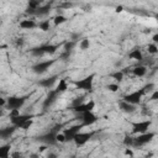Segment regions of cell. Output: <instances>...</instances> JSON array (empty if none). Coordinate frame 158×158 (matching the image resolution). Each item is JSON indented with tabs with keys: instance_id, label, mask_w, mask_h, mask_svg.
Returning a JSON list of instances; mask_svg holds the SVG:
<instances>
[{
	"instance_id": "1f68e13d",
	"label": "cell",
	"mask_w": 158,
	"mask_h": 158,
	"mask_svg": "<svg viewBox=\"0 0 158 158\" xmlns=\"http://www.w3.org/2000/svg\"><path fill=\"white\" fill-rule=\"evenodd\" d=\"M56 141H57V143H66L67 141H66V136H64V134H61V132H57L56 134Z\"/></svg>"
},
{
	"instance_id": "ffe728a7",
	"label": "cell",
	"mask_w": 158,
	"mask_h": 158,
	"mask_svg": "<svg viewBox=\"0 0 158 158\" xmlns=\"http://www.w3.org/2000/svg\"><path fill=\"white\" fill-rule=\"evenodd\" d=\"M129 58L132 61H137V62H142L143 61V54L140 50H132L129 53Z\"/></svg>"
},
{
	"instance_id": "e575fe53",
	"label": "cell",
	"mask_w": 158,
	"mask_h": 158,
	"mask_svg": "<svg viewBox=\"0 0 158 158\" xmlns=\"http://www.w3.org/2000/svg\"><path fill=\"white\" fill-rule=\"evenodd\" d=\"M32 123H34V120L30 119V120H27L26 122H24V125L21 126V129H22V130H28L31 126H32Z\"/></svg>"
},
{
	"instance_id": "484cf974",
	"label": "cell",
	"mask_w": 158,
	"mask_h": 158,
	"mask_svg": "<svg viewBox=\"0 0 158 158\" xmlns=\"http://www.w3.org/2000/svg\"><path fill=\"white\" fill-rule=\"evenodd\" d=\"M75 46H77V42H75V41H73V40L67 41V42L64 43V46H63V51L72 52V51H73V48H74Z\"/></svg>"
},
{
	"instance_id": "4fadbf2b",
	"label": "cell",
	"mask_w": 158,
	"mask_h": 158,
	"mask_svg": "<svg viewBox=\"0 0 158 158\" xmlns=\"http://www.w3.org/2000/svg\"><path fill=\"white\" fill-rule=\"evenodd\" d=\"M30 119H32V115H28V114H20V115H17L16 117L10 119V121H11L13 125L16 126V127H21V126L24 125V122H26V121L30 120Z\"/></svg>"
},
{
	"instance_id": "44dd1931",
	"label": "cell",
	"mask_w": 158,
	"mask_h": 158,
	"mask_svg": "<svg viewBox=\"0 0 158 158\" xmlns=\"http://www.w3.org/2000/svg\"><path fill=\"white\" fill-rule=\"evenodd\" d=\"M67 89H68V83H67V80L66 79H59V83H58V85H57V88L54 89L58 94H62V93H64V91H67Z\"/></svg>"
},
{
	"instance_id": "ba28073f",
	"label": "cell",
	"mask_w": 158,
	"mask_h": 158,
	"mask_svg": "<svg viewBox=\"0 0 158 158\" xmlns=\"http://www.w3.org/2000/svg\"><path fill=\"white\" fill-rule=\"evenodd\" d=\"M94 136V132L91 131V132H78L75 136H74V138H73V141L75 142V145L78 146V147H80V146H84L91 137Z\"/></svg>"
},
{
	"instance_id": "4dcf8cb0",
	"label": "cell",
	"mask_w": 158,
	"mask_h": 158,
	"mask_svg": "<svg viewBox=\"0 0 158 158\" xmlns=\"http://www.w3.org/2000/svg\"><path fill=\"white\" fill-rule=\"evenodd\" d=\"M154 88H156V85L153 84V83H148L147 85H145L143 88H142V90H143V93H145V95L147 93H152L153 90H154Z\"/></svg>"
},
{
	"instance_id": "7bdbcfd3",
	"label": "cell",
	"mask_w": 158,
	"mask_h": 158,
	"mask_svg": "<svg viewBox=\"0 0 158 158\" xmlns=\"http://www.w3.org/2000/svg\"><path fill=\"white\" fill-rule=\"evenodd\" d=\"M122 10H123V6H121V5L116 6V9H115V11H116V13H122Z\"/></svg>"
},
{
	"instance_id": "9a60e30c",
	"label": "cell",
	"mask_w": 158,
	"mask_h": 158,
	"mask_svg": "<svg viewBox=\"0 0 158 158\" xmlns=\"http://www.w3.org/2000/svg\"><path fill=\"white\" fill-rule=\"evenodd\" d=\"M56 80H57V75H52V77H50V78L41 79V80L39 82V85L42 86V88H45V89H51V88L53 86V84L56 83Z\"/></svg>"
},
{
	"instance_id": "603a6c76",
	"label": "cell",
	"mask_w": 158,
	"mask_h": 158,
	"mask_svg": "<svg viewBox=\"0 0 158 158\" xmlns=\"http://www.w3.org/2000/svg\"><path fill=\"white\" fill-rule=\"evenodd\" d=\"M51 11V5H43V6H39V9L36 10V15L37 16H45L47 14H50Z\"/></svg>"
},
{
	"instance_id": "cb8c5ba5",
	"label": "cell",
	"mask_w": 158,
	"mask_h": 158,
	"mask_svg": "<svg viewBox=\"0 0 158 158\" xmlns=\"http://www.w3.org/2000/svg\"><path fill=\"white\" fill-rule=\"evenodd\" d=\"M37 27L41 31H43V32H47V31H50V28H51V22H50V20H42L37 25Z\"/></svg>"
},
{
	"instance_id": "f1b7e54d",
	"label": "cell",
	"mask_w": 158,
	"mask_h": 158,
	"mask_svg": "<svg viewBox=\"0 0 158 158\" xmlns=\"http://www.w3.org/2000/svg\"><path fill=\"white\" fill-rule=\"evenodd\" d=\"M40 5H41V4L37 2V0H28L27 8H28V9H34V10H37Z\"/></svg>"
},
{
	"instance_id": "836d02e7",
	"label": "cell",
	"mask_w": 158,
	"mask_h": 158,
	"mask_svg": "<svg viewBox=\"0 0 158 158\" xmlns=\"http://www.w3.org/2000/svg\"><path fill=\"white\" fill-rule=\"evenodd\" d=\"M106 88H108V90H109V91H111V93H116V91L120 89L119 84H116V83H111V84H109Z\"/></svg>"
},
{
	"instance_id": "7c38bea8",
	"label": "cell",
	"mask_w": 158,
	"mask_h": 158,
	"mask_svg": "<svg viewBox=\"0 0 158 158\" xmlns=\"http://www.w3.org/2000/svg\"><path fill=\"white\" fill-rule=\"evenodd\" d=\"M58 95H59V94H58L56 90H50V93L47 94L46 99L43 100V108H45V109H47V108L52 106V105H53V104L57 101Z\"/></svg>"
},
{
	"instance_id": "52a82bcc",
	"label": "cell",
	"mask_w": 158,
	"mask_h": 158,
	"mask_svg": "<svg viewBox=\"0 0 158 158\" xmlns=\"http://www.w3.org/2000/svg\"><path fill=\"white\" fill-rule=\"evenodd\" d=\"M80 121H82L83 126H91L98 121V116L93 111H84V112H82Z\"/></svg>"
},
{
	"instance_id": "74e56055",
	"label": "cell",
	"mask_w": 158,
	"mask_h": 158,
	"mask_svg": "<svg viewBox=\"0 0 158 158\" xmlns=\"http://www.w3.org/2000/svg\"><path fill=\"white\" fill-rule=\"evenodd\" d=\"M69 57H71V52H67V51H63V53L59 56V58H61V59H63V61L69 59Z\"/></svg>"
},
{
	"instance_id": "30bf717a",
	"label": "cell",
	"mask_w": 158,
	"mask_h": 158,
	"mask_svg": "<svg viewBox=\"0 0 158 158\" xmlns=\"http://www.w3.org/2000/svg\"><path fill=\"white\" fill-rule=\"evenodd\" d=\"M82 127H83V125L80 123V125H75V126H72V127L66 129L64 131H63V134H64V136H66V141H67V142H68V141H73L74 136L80 131Z\"/></svg>"
},
{
	"instance_id": "9c48e42d",
	"label": "cell",
	"mask_w": 158,
	"mask_h": 158,
	"mask_svg": "<svg viewBox=\"0 0 158 158\" xmlns=\"http://www.w3.org/2000/svg\"><path fill=\"white\" fill-rule=\"evenodd\" d=\"M149 126H151V121H149V120L135 122V123L132 125V132H134V134H143V132L148 131Z\"/></svg>"
},
{
	"instance_id": "bcb514c9",
	"label": "cell",
	"mask_w": 158,
	"mask_h": 158,
	"mask_svg": "<svg viewBox=\"0 0 158 158\" xmlns=\"http://www.w3.org/2000/svg\"><path fill=\"white\" fill-rule=\"evenodd\" d=\"M3 116H4V109L0 108V117H3Z\"/></svg>"
},
{
	"instance_id": "6da1fadb",
	"label": "cell",
	"mask_w": 158,
	"mask_h": 158,
	"mask_svg": "<svg viewBox=\"0 0 158 158\" xmlns=\"http://www.w3.org/2000/svg\"><path fill=\"white\" fill-rule=\"evenodd\" d=\"M58 50V46L56 45H42V46H39V47H35L31 50V54L35 56V57H41L43 54H54Z\"/></svg>"
},
{
	"instance_id": "8fae6325",
	"label": "cell",
	"mask_w": 158,
	"mask_h": 158,
	"mask_svg": "<svg viewBox=\"0 0 158 158\" xmlns=\"http://www.w3.org/2000/svg\"><path fill=\"white\" fill-rule=\"evenodd\" d=\"M94 108H95V101L90 100V101H88V103H82V104H79V105H77V106H73V111L82 114V112H84V111H93Z\"/></svg>"
},
{
	"instance_id": "f546056e",
	"label": "cell",
	"mask_w": 158,
	"mask_h": 158,
	"mask_svg": "<svg viewBox=\"0 0 158 158\" xmlns=\"http://www.w3.org/2000/svg\"><path fill=\"white\" fill-rule=\"evenodd\" d=\"M147 51H148V53H149V54H153V56H154V54H157V53H158L157 43H149V45H148V50H147Z\"/></svg>"
},
{
	"instance_id": "83f0119b",
	"label": "cell",
	"mask_w": 158,
	"mask_h": 158,
	"mask_svg": "<svg viewBox=\"0 0 158 158\" xmlns=\"http://www.w3.org/2000/svg\"><path fill=\"white\" fill-rule=\"evenodd\" d=\"M79 47H80V50H83V51L89 50V47H90V42H89V40H88V39H83V40H80V42H79Z\"/></svg>"
},
{
	"instance_id": "7a4b0ae2",
	"label": "cell",
	"mask_w": 158,
	"mask_h": 158,
	"mask_svg": "<svg viewBox=\"0 0 158 158\" xmlns=\"http://www.w3.org/2000/svg\"><path fill=\"white\" fill-rule=\"evenodd\" d=\"M94 78L95 74H90L80 80H77L74 84L79 90H84V91H91L93 90V85H94Z\"/></svg>"
},
{
	"instance_id": "d6a6232c",
	"label": "cell",
	"mask_w": 158,
	"mask_h": 158,
	"mask_svg": "<svg viewBox=\"0 0 158 158\" xmlns=\"http://www.w3.org/2000/svg\"><path fill=\"white\" fill-rule=\"evenodd\" d=\"M123 145H125L126 147H132V146H134V137L126 136V137L123 138Z\"/></svg>"
},
{
	"instance_id": "2e32d148",
	"label": "cell",
	"mask_w": 158,
	"mask_h": 158,
	"mask_svg": "<svg viewBox=\"0 0 158 158\" xmlns=\"http://www.w3.org/2000/svg\"><path fill=\"white\" fill-rule=\"evenodd\" d=\"M120 109L123 111V112H126V114H132V112H135L136 111V105H134V104H130V103H127V101H121L120 103Z\"/></svg>"
},
{
	"instance_id": "277c9868",
	"label": "cell",
	"mask_w": 158,
	"mask_h": 158,
	"mask_svg": "<svg viewBox=\"0 0 158 158\" xmlns=\"http://www.w3.org/2000/svg\"><path fill=\"white\" fill-rule=\"evenodd\" d=\"M143 95H145V93H143V90H142V88H141V89L135 90V91H132V93H130V94H126L122 100H123V101H127V103H130V104H134V105H137V104L141 103V99H142Z\"/></svg>"
},
{
	"instance_id": "8992f818",
	"label": "cell",
	"mask_w": 158,
	"mask_h": 158,
	"mask_svg": "<svg viewBox=\"0 0 158 158\" xmlns=\"http://www.w3.org/2000/svg\"><path fill=\"white\" fill-rule=\"evenodd\" d=\"M26 103L25 97H10L6 100V106L10 109H21Z\"/></svg>"
},
{
	"instance_id": "5bb4252c",
	"label": "cell",
	"mask_w": 158,
	"mask_h": 158,
	"mask_svg": "<svg viewBox=\"0 0 158 158\" xmlns=\"http://www.w3.org/2000/svg\"><path fill=\"white\" fill-rule=\"evenodd\" d=\"M16 126L11 123V126H6V127H3V129H0V138L2 140H6V138H10L15 131H16Z\"/></svg>"
},
{
	"instance_id": "ac0fdd59",
	"label": "cell",
	"mask_w": 158,
	"mask_h": 158,
	"mask_svg": "<svg viewBox=\"0 0 158 158\" xmlns=\"http://www.w3.org/2000/svg\"><path fill=\"white\" fill-rule=\"evenodd\" d=\"M56 134H57V132H54V131L51 130L48 134L43 135V136L41 137V140H42L45 143H47V145H54V143H57V141H56Z\"/></svg>"
},
{
	"instance_id": "7dc6e473",
	"label": "cell",
	"mask_w": 158,
	"mask_h": 158,
	"mask_svg": "<svg viewBox=\"0 0 158 158\" xmlns=\"http://www.w3.org/2000/svg\"><path fill=\"white\" fill-rule=\"evenodd\" d=\"M37 2H39V3L41 4V3H43V2H45V0H37Z\"/></svg>"
},
{
	"instance_id": "5b68a950",
	"label": "cell",
	"mask_w": 158,
	"mask_h": 158,
	"mask_svg": "<svg viewBox=\"0 0 158 158\" xmlns=\"http://www.w3.org/2000/svg\"><path fill=\"white\" fill-rule=\"evenodd\" d=\"M53 63H54V59H51V61H41V62L37 63V64H35V66L32 67V71H34V73H36V74H43V73H46V72L53 66Z\"/></svg>"
},
{
	"instance_id": "60d3db41",
	"label": "cell",
	"mask_w": 158,
	"mask_h": 158,
	"mask_svg": "<svg viewBox=\"0 0 158 158\" xmlns=\"http://www.w3.org/2000/svg\"><path fill=\"white\" fill-rule=\"evenodd\" d=\"M6 105V99H4L3 97H0V108H4Z\"/></svg>"
},
{
	"instance_id": "4316f807",
	"label": "cell",
	"mask_w": 158,
	"mask_h": 158,
	"mask_svg": "<svg viewBox=\"0 0 158 158\" xmlns=\"http://www.w3.org/2000/svg\"><path fill=\"white\" fill-rule=\"evenodd\" d=\"M110 77H111L114 80H116V82L120 83V82L123 80V77H125V75H123V72H122V71H116V72H114Z\"/></svg>"
},
{
	"instance_id": "ab89813d",
	"label": "cell",
	"mask_w": 158,
	"mask_h": 158,
	"mask_svg": "<svg viewBox=\"0 0 158 158\" xmlns=\"http://www.w3.org/2000/svg\"><path fill=\"white\" fill-rule=\"evenodd\" d=\"M83 103V98H78V99H75V100H73V106H77V105H79V104H82Z\"/></svg>"
},
{
	"instance_id": "d4e9b609",
	"label": "cell",
	"mask_w": 158,
	"mask_h": 158,
	"mask_svg": "<svg viewBox=\"0 0 158 158\" xmlns=\"http://www.w3.org/2000/svg\"><path fill=\"white\" fill-rule=\"evenodd\" d=\"M64 22H67V17H66L64 15H56V16L53 17V24H54L56 26L62 25V24H64Z\"/></svg>"
},
{
	"instance_id": "ee69618b",
	"label": "cell",
	"mask_w": 158,
	"mask_h": 158,
	"mask_svg": "<svg viewBox=\"0 0 158 158\" xmlns=\"http://www.w3.org/2000/svg\"><path fill=\"white\" fill-rule=\"evenodd\" d=\"M152 41H153V43H157V42H158V35H157V34H154V35H153Z\"/></svg>"
},
{
	"instance_id": "f35d334b",
	"label": "cell",
	"mask_w": 158,
	"mask_h": 158,
	"mask_svg": "<svg viewBox=\"0 0 158 158\" xmlns=\"http://www.w3.org/2000/svg\"><path fill=\"white\" fill-rule=\"evenodd\" d=\"M158 99V90H153L152 91V97H151V100H157Z\"/></svg>"
},
{
	"instance_id": "f6af8a7d",
	"label": "cell",
	"mask_w": 158,
	"mask_h": 158,
	"mask_svg": "<svg viewBox=\"0 0 158 158\" xmlns=\"http://www.w3.org/2000/svg\"><path fill=\"white\" fill-rule=\"evenodd\" d=\"M47 149V146H42V147H40V152H43V151H46Z\"/></svg>"
},
{
	"instance_id": "d590c367",
	"label": "cell",
	"mask_w": 158,
	"mask_h": 158,
	"mask_svg": "<svg viewBox=\"0 0 158 158\" xmlns=\"http://www.w3.org/2000/svg\"><path fill=\"white\" fill-rule=\"evenodd\" d=\"M17 115H20V109H10V112H9V117L10 119L16 117Z\"/></svg>"
},
{
	"instance_id": "e0dca14e",
	"label": "cell",
	"mask_w": 158,
	"mask_h": 158,
	"mask_svg": "<svg viewBox=\"0 0 158 158\" xmlns=\"http://www.w3.org/2000/svg\"><path fill=\"white\" fill-rule=\"evenodd\" d=\"M36 26H37V24L32 19H26V20L20 21V27L24 30H34Z\"/></svg>"
},
{
	"instance_id": "d6986e66",
	"label": "cell",
	"mask_w": 158,
	"mask_h": 158,
	"mask_svg": "<svg viewBox=\"0 0 158 158\" xmlns=\"http://www.w3.org/2000/svg\"><path fill=\"white\" fill-rule=\"evenodd\" d=\"M132 74L135 77H138V78H142L147 74V67L146 66H137L132 69Z\"/></svg>"
},
{
	"instance_id": "b9f144b4",
	"label": "cell",
	"mask_w": 158,
	"mask_h": 158,
	"mask_svg": "<svg viewBox=\"0 0 158 158\" xmlns=\"http://www.w3.org/2000/svg\"><path fill=\"white\" fill-rule=\"evenodd\" d=\"M125 154H127V156H134V152L130 149V147L129 148H126V151H125Z\"/></svg>"
},
{
	"instance_id": "3957f363",
	"label": "cell",
	"mask_w": 158,
	"mask_h": 158,
	"mask_svg": "<svg viewBox=\"0 0 158 158\" xmlns=\"http://www.w3.org/2000/svg\"><path fill=\"white\" fill-rule=\"evenodd\" d=\"M156 134L154 132H143V134H138L137 137H134V147H141L143 145L149 143L153 138H154Z\"/></svg>"
},
{
	"instance_id": "8d00e7d4",
	"label": "cell",
	"mask_w": 158,
	"mask_h": 158,
	"mask_svg": "<svg viewBox=\"0 0 158 158\" xmlns=\"http://www.w3.org/2000/svg\"><path fill=\"white\" fill-rule=\"evenodd\" d=\"M72 6H73V4L68 2V3H62V4H59L58 8H59V9H71Z\"/></svg>"
},
{
	"instance_id": "7402d4cb",
	"label": "cell",
	"mask_w": 158,
	"mask_h": 158,
	"mask_svg": "<svg viewBox=\"0 0 158 158\" xmlns=\"http://www.w3.org/2000/svg\"><path fill=\"white\" fill-rule=\"evenodd\" d=\"M10 149H11L10 145L0 146V158H8L10 156Z\"/></svg>"
}]
</instances>
